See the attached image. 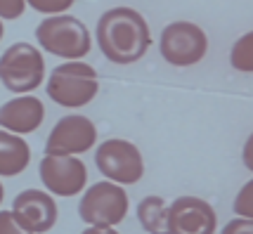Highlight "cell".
<instances>
[{
    "mask_svg": "<svg viewBox=\"0 0 253 234\" xmlns=\"http://www.w3.org/2000/svg\"><path fill=\"white\" fill-rule=\"evenodd\" d=\"M97 45L111 64L128 67L140 62L152 47V31L142 14L132 7H111L97 19Z\"/></svg>",
    "mask_w": 253,
    "mask_h": 234,
    "instance_id": "1",
    "label": "cell"
},
{
    "mask_svg": "<svg viewBox=\"0 0 253 234\" xmlns=\"http://www.w3.org/2000/svg\"><path fill=\"white\" fill-rule=\"evenodd\" d=\"M36 40L45 52L62 57L66 62H81L92 47L88 26L71 14L45 17L36 26Z\"/></svg>",
    "mask_w": 253,
    "mask_h": 234,
    "instance_id": "2",
    "label": "cell"
},
{
    "mask_svg": "<svg viewBox=\"0 0 253 234\" xmlns=\"http://www.w3.org/2000/svg\"><path fill=\"white\" fill-rule=\"evenodd\" d=\"M47 97L66 109H78L95 100L99 90L97 71L85 62H64L47 78Z\"/></svg>",
    "mask_w": 253,
    "mask_h": 234,
    "instance_id": "3",
    "label": "cell"
},
{
    "mask_svg": "<svg viewBox=\"0 0 253 234\" xmlns=\"http://www.w3.org/2000/svg\"><path fill=\"white\" fill-rule=\"evenodd\" d=\"M45 80L43 52L31 43H14L0 55V83L14 95H29Z\"/></svg>",
    "mask_w": 253,
    "mask_h": 234,
    "instance_id": "4",
    "label": "cell"
},
{
    "mask_svg": "<svg viewBox=\"0 0 253 234\" xmlns=\"http://www.w3.org/2000/svg\"><path fill=\"white\" fill-rule=\"evenodd\" d=\"M128 194L121 185L102 180L83 192L78 201V215L90 227H116L128 215Z\"/></svg>",
    "mask_w": 253,
    "mask_h": 234,
    "instance_id": "5",
    "label": "cell"
},
{
    "mask_svg": "<svg viewBox=\"0 0 253 234\" xmlns=\"http://www.w3.org/2000/svg\"><path fill=\"white\" fill-rule=\"evenodd\" d=\"M95 166L97 170L116 185H135L140 182L144 175V161L140 149L128 142V140H119L111 137L104 140L95 152Z\"/></svg>",
    "mask_w": 253,
    "mask_h": 234,
    "instance_id": "6",
    "label": "cell"
},
{
    "mask_svg": "<svg viewBox=\"0 0 253 234\" xmlns=\"http://www.w3.org/2000/svg\"><path fill=\"white\" fill-rule=\"evenodd\" d=\"M161 57L170 67H194L206 57L209 38L204 29L192 22H173L168 24L159 38Z\"/></svg>",
    "mask_w": 253,
    "mask_h": 234,
    "instance_id": "7",
    "label": "cell"
},
{
    "mask_svg": "<svg viewBox=\"0 0 253 234\" xmlns=\"http://www.w3.org/2000/svg\"><path fill=\"white\" fill-rule=\"evenodd\" d=\"M97 142V128L88 116L71 114L55 123L47 135L43 156H78L92 149Z\"/></svg>",
    "mask_w": 253,
    "mask_h": 234,
    "instance_id": "8",
    "label": "cell"
},
{
    "mask_svg": "<svg viewBox=\"0 0 253 234\" xmlns=\"http://www.w3.org/2000/svg\"><path fill=\"white\" fill-rule=\"evenodd\" d=\"M41 182L52 196H78L88 182V168L78 156H43L38 166Z\"/></svg>",
    "mask_w": 253,
    "mask_h": 234,
    "instance_id": "9",
    "label": "cell"
},
{
    "mask_svg": "<svg viewBox=\"0 0 253 234\" xmlns=\"http://www.w3.org/2000/svg\"><path fill=\"white\" fill-rule=\"evenodd\" d=\"M215 208L199 196H180L168 206V234H215Z\"/></svg>",
    "mask_w": 253,
    "mask_h": 234,
    "instance_id": "10",
    "label": "cell"
},
{
    "mask_svg": "<svg viewBox=\"0 0 253 234\" xmlns=\"http://www.w3.org/2000/svg\"><path fill=\"white\" fill-rule=\"evenodd\" d=\"M10 213L14 215V220L31 234L50 232L57 223V215H59L55 199L43 190L19 192L12 201Z\"/></svg>",
    "mask_w": 253,
    "mask_h": 234,
    "instance_id": "11",
    "label": "cell"
},
{
    "mask_svg": "<svg viewBox=\"0 0 253 234\" xmlns=\"http://www.w3.org/2000/svg\"><path fill=\"white\" fill-rule=\"evenodd\" d=\"M45 118L43 102L33 95H17L14 100L5 102L0 107V130L12 135H29L41 128Z\"/></svg>",
    "mask_w": 253,
    "mask_h": 234,
    "instance_id": "12",
    "label": "cell"
},
{
    "mask_svg": "<svg viewBox=\"0 0 253 234\" xmlns=\"http://www.w3.org/2000/svg\"><path fill=\"white\" fill-rule=\"evenodd\" d=\"M31 163V147L19 135L0 130V178H14Z\"/></svg>",
    "mask_w": 253,
    "mask_h": 234,
    "instance_id": "13",
    "label": "cell"
},
{
    "mask_svg": "<svg viewBox=\"0 0 253 234\" xmlns=\"http://www.w3.org/2000/svg\"><path fill=\"white\" fill-rule=\"evenodd\" d=\"M137 223L147 234H168V203L161 196H144L137 203Z\"/></svg>",
    "mask_w": 253,
    "mask_h": 234,
    "instance_id": "14",
    "label": "cell"
},
{
    "mask_svg": "<svg viewBox=\"0 0 253 234\" xmlns=\"http://www.w3.org/2000/svg\"><path fill=\"white\" fill-rule=\"evenodd\" d=\"M230 64L242 74H253V31L244 34L230 52Z\"/></svg>",
    "mask_w": 253,
    "mask_h": 234,
    "instance_id": "15",
    "label": "cell"
},
{
    "mask_svg": "<svg viewBox=\"0 0 253 234\" xmlns=\"http://www.w3.org/2000/svg\"><path fill=\"white\" fill-rule=\"evenodd\" d=\"M234 213H237V218H246V220H253V180H249L246 185H244L239 194H237V199H234Z\"/></svg>",
    "mask_w": 253,
    "mask_h": 234,
    "instance_id": "16",
    "label": "cell"
},
{
    "mask_svg": "<svg viewBox=\"0 0 253 234\" xmlns=\"http://www.w3.org/2000/svg\"><path fill=\"white\" fill-rule=\"evenodd\" d=\"M76 0H26V5L31 10L47 14V17H55V14H66V10L74 5Z\"/></svg>",
    "mask_w": 253,
    "mask_h": 234,
    "instance_id": "17",
    "label": "cell"
},
{
    "mask_svg": "<svg viewBox=\"0 0 253 234\" xmlns=\"http://www.w3.org/2000/svg\"><path fill=\"white\" fill-rule=\"evenodd\" d=\"M26 10V0H0V19H19Z\"/></svg>",
    "mask_w": 253,
    "mask_h": 234,
    "instance_id": "18",
    "label": "cell"
},
{
    "mask_svg": "<svg viewBox=\"0 0 253 234\" xmlns=\"http://www.w3.org/2000/svg\"><path fill=\"white\" fill-rule=\"evenodd\" d=\"M0 234H31L14 220L10 211H0Z\"/></svg>",
    "mask_w": 253,
    "mask_h": 234,
    "instance_id": "19",
    "label": "cell"
},
{
    "mask_svg": "<svg viewBox=\"0 0 253 234\" xmlns=\"http://www.w3.org/2000/svg\"><path fill=\"white\" fill-rule=\"evenodd\" d=\"M220 234H253V220H246V218H234L222 227Z\"/></svg>",
    "mask_w": 253,
    "mask_h": 234,
    "instance_id": "20",
    "label": "cell"
},
{
    "mask_svg": "<svg viewBox=\"0 0 253 234\" xmlns=\"http://www.w3.org/2000/svg\"><path fill=\"white\" fill-rule=\"evenodd\" d=\"M242 158H244V166L249 168L253 173V133L249 135V140L244 142V152H242Z\"/></svg>",
    "mask_w": 253,
    "mask_h": 234,
    "instance_id": "21",
    "label": "cell"
},
{
    "mask_svg": "<svg viewBox=\"0 0 253 234\" xmlns=\"http://www.w3.org/2000/svg\"><path fill=\"white\" fill-rule=\"evenodd\" d=\"M81 234H119L114 227H88V230H83Z\"/></svg>",
    "mask_w": 253,
    "mask_h": 234,
    "instance_id": "22",
    "label": "cell"
},
{
    "mask_svg": "<svg viewBox=\"0 0 253 234\" xmlns=\"http://www.w3.org/2000/svg\"><path fill=\"white\" fill-rule=\"evenodd\" d=\"M2 196H5V190H2V182H0V203H2Z\"/></svg>",
    "mask_w": 253,
    "mask_h": 234,
    "instance_id": "23",
    "label": "cell"
},
{
    "mask_svg": "<svg viewBox=\"0 0 253 234\" xmlns=\"http://www.w3.org/2000/svg\"><path fill=\"white\" fill-rule=\"evenodd\" d=\"M2 31H5V29H2V19H0V40H2Z\"/></svg>",
    "mask_w": 253,
    "mask_h": 234,
    "instance_id": "24",
    "label": "cell"
}]
</instances>
